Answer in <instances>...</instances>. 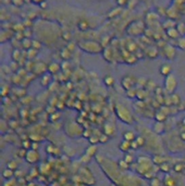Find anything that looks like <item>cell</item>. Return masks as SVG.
Masks as SVG:
<instances>
[{
    "label": "cell",
    "instance_id": "obj_12",
    "mask_svg": "<svg viewBox=\"0 0 185 186\" xmlns=\"http://www.w3.org/2000/svg\"><path fill=\"white\" fill-rule=\"evenodd\" d=\"M167 119V115L163 111L159 109L155 114H154V119L156 120V122H162L164 123Z\"/></svg>",
    "mask_w": 185,
    "mask_h": 186
},
{
    "label": "cell",
    "instance_id": "obj_6",
    "mask_svg": "<svg viewBox=\"0 0 185 186\" xmlns=\"http://www.w3.org/2000/svg\"><path fill=\"white\" fill-rule=\"evenodd\" d=\"M135 84H137V80L132 75H127L123 77L121 80V85L126 91L134 89Z\"/></svg>",
    "mask_w": 185,
    "mask_h": 186
},
{
    "label": "cell",
    "instance_id": "obj_26",
    "mask_svg": "<svg viewBox=\"0 0 185 186\" xmlns=\"http://www.w3.org/2000/svg\"><path fill=\"white\" fill-rule=\"evenodd\" d=\"M103 81H104V84H105L107 87H112V86H114V83H115L114 78H113L112 76H110V75H107V76L104 78Z\"/></svg>",
    "mask_w": 185,
    "mask_h": 186
},
{
    "label": "cell",
    "instance_id": "obj_27",
    "mask_svg": "<svg viewBox=\"0 0 185 186\" xmlns=\"http://www.w3.org/2000/svg\"><path fill=\"white\" fill-rule=\"evenodd\" d=\"M14 171H12V170H10V169H8V168H7V169H5L4 171H3V173H2V175H3V177L4 178H6V179H11L13 176H14Z\"/></svg>",
    "mask_w": 185,
    "mask_h": 186
},
{
    "label": "cell",
    "instance_id": "obj_2",
    "mask_svg": "<svg viewBox=\"0 0 185 186\" xmlns=\"http://www.w3.org/2000/svg\"><path fill=\"white\" fill-rule=\"evenodd\" d=\"M116 114H117L118 118L126 124H132L134 122V118L128 108L122 104H117L116 105Z\"/></svg>",
    "mask_w": 185,
    "mask_h": 186
},
{
    "label": "cell",
    "instance_id": "obj_25",
    "mask_svg": "<svg viewBox=\"0 0 185 186\" xmlns=\"http://www.w3.org/2000/svg\"><path fill=\"white\" fill-rule=\"evenodd\" d=\"M147 92L146 90H145L144 89H137V93H136V98L139 100H144L146 97H147Z\"/></svg>",
    "mask_w": 185,
    "mask_h": 186
},
{
    "label": "cell",
    "instance_id": "obj_22",
    "mask_svg": "<svg viewBox=\"0 0 185 186\" xmlns=\"http://www.w3.org/2000/svg\"><path fill=\"white\" fill-rule=\"evenodd\" d=\"M21 44L23 46V48L24 49H27V50H30L33 48V41H31L29 38H25L21 42Z\"/></svg>",
    "mask_w": 185,
    "mask_h": 186
},
{
    "label": "cell",
    "instance_id": "obj_40",
    "mask_svg": "<svg viewBox=\"0 0 185 186\" xmlns=\"http://www.w3.org/2000/svg\"><path fill=\"white\" fill-rule=\"evenodd\" d=\"M184 169V165H181V164H175L173 165V170L176 172V173H181L182 172V170Z\"/></svg>",
    "mask_w": 185,
    "mask_h": 186
},
{
    "label": "cell",
    "instance_id": "obj_49",
    "mask_svg": "<svg viewBox=\"0 0 185 186\" xmlns=\"http://www.w3.org/2000/svg\"><path fill=\"white\" fill-rule=\"evenodd\" d=\"M183 109H184V110H185V102H184V103H183Z\"/></svg>",
    "mask_w": 185,
    "mask_h": 186
},
{
    "label": "cell",
    "instance_id": "obj_34",
    "mask_svg": "<svg viewBox=\"0 0 185 186\" xmlns=\"http://www.w3.org/2000/svg\"><path fill=\"white\" fill-rule=\"evenodd\" d=\"M159 169L162 171V172H165V173H169L170 172V169H171V166L170 165L168 164V163H164L163 165H161L159 166Z\"/></svg>",
    "mask_w": 185,
    "mask_h": 186
},
{
    "label": "cell",
    "instance_id": "obj_35",
    "mask_svg": "<svg viewBox=\"0 0 185 186\" xmlns=\"http://www.w3.org/2000/svg\"><path fill=\"white\" fill-rule=\"evenodd\" d=\"M136 93H137V89L134 88L127 91V96L130 99H135L136 98Z\"/></svg>",
    "mask_w": 185,
    "mask_h": 186
},
{
    "label": "cell",
    "instance_id": "obj_16",
    "mask_svg": "<svg viewBox=\"0 0 185 186\" xmlns=\"http://www.w3.org/2000/svg\"><path fill=\"white\" fill-rule=\"evenodd\" d=\"M158 55H159V52L156 47H151L146 52V56L150 59H155L158 57Z\"/></svg>",
    "mask_w": 185,
    "mask_h": 186
},
{
    "label": "cell",
    "instance_id": "obj_31",
    "mask_svg": "<svg viewBox=\"0 0 185 186\" xmlns=\"http://www.w3.org/2000/svg\"><path fill=\"white\" fill-rule=\"evenodd\" d=\"M50 80H51V77L48 76V75L42 76V78L41 79V84H42V86H43V87L48 86L49 83H50Z\"/></svg>",
    "mask_w": 185,
    "mask_h": 186
},
{
    "label": "cell",
    "instance_id": "obj_1",
    "mask_svg": "<svg viewBox=\"0 0 185 186\" xmlns=\"http://www.w3.org/2000/svg\"><path fill=\"white\" fill-rule=\"evenodd\" d=\"M78 46L80 50L90 54H98L103 52L102 44L95 41H80L78 42Z\"/></svg>",
    "mask_w": 185,
    "mask_h": 186
},
{
    "label": "cell",
    "instance_id": "obj_9",
    "mask_svg": "<svg viewBox=\"0 0 185 186\" xmlns=\"http://www.w3.org/2000/svg\"><path fill=\"white\" fill-rule=\"evenodd\" d=\"M179 15H180V12L178 11V9L175 7L174 5L166 8V16L168 17V19L176 20V18L179 17Z\"/></svg>",
    "mask_w": 185,
    "mask_h": 186
},
{
    "label": "cell",
    "instance_id": "obj_17",
    "mask_svg": "<svg viewBox=\"0 0 185 186\" xmlns=\"http://www.w3.org/2000/svg\"><path fill=\"white\" fill-rule=\"evenodd\" d=\"M47 70L51 74H55L60 71V65L57 62H52L48 65Z\"/></svg>",
    "mask_w": 185,
    "mask_h": 186
},
{
    "label": "cell",
    "instance_id": "obj_5",
    "mask_svg": "<svg viewBox=\"0 0 185 186\" xmlns=\"http://www.w3.org/2000/svg\"><path fill=\"white\" fill-rule=\"evenodd\" d=\"M163 53L167 61H173L176 57V48L171 43H166L163 47Z\"/></svg>",
    "mask_w": 185,
    "mask_h": 186
},
{
    "label": "cell",
    "instance_id": "obj_8",
    "mask_svg": "<svg viewBox=\"0 0 185 186\" xmlns=\"http://www.w3.org/2000/svg\"><path fill=\"white\" fill-rule=\"evenodd\" d=\"M172 70H173V67H172L171 63L165 62V63H163L160 66L159 72H160L161 75H163L165 78V77H167V76L172 74Z\"/></svg>",
    "mask_w": 185,
    "mask_h": 186
},
{
    "label": "cell",
    "instance_id": "obj_4",
    "mask_svg": "<svg viewBox=\"0 0 185 186\" xmlns=\"http://www.w3.org/2000/svg\"><path fill=\"white\" fill-rule=\"evenodd\" d=\"M164 86L168 94L172 95L173 93H175V90L178 87V81L176 77L173 74L165 77L164 81Z\"/></svg>",
    "mask_w": 185,
    "mask_h": 186
},
{
    "label": "cell",
    "instance_id": "obj_36",
    "mask_svg": "<svg viewBox=\"0 0 185 186\" xmlns=\"http://www.w3.org/2000/svg\"><path fill=\"white\" fill-rule=\"evenodd\" d=\"M176 29L178 30L179 34L182 36H184L185 34V24L184 23H181V24H178L176 26Z\"/></svg>",
    "mask_w": 185,
    "mask_h": 186
},
{
    "label": "cell",
    "instance_id": "obj_14",
    "mask_svg": "<svg viewBox=\"0 0 185 186\" xmlns=\"http://www.w3.org/2000/svg\"><path fill=\"white\" fill-rule=\"evenodd\" d=\"M166 35L171 38V39H173V40H178L180 37H181V34H179L178 30L175 28H172V29H169V30H166Z\"/></svg>",
    "mask_w": 185,
    "mask_h": 186
},
{
    "label": "cell",
    "instance_id": "obj_42",
    "mask_svg": "<svg viewBox=\"0 0 185 186\" xmlns=\"http://www.w3.org/2000/svg\"><path fill=\"white\" fill-rule=\"evenodd\" d=\"M42 47V43L38 41H33V49L39 50Z\"/></svg>",
    "mask_w": 185,
    "mask_h": 186
},
{
    "label": "cell",
    "instance_id": "obj_13",
    "mask_svg": "<svg viewBox=\"0 0 185 186\" xmlns=\"http://www.w3.org/2000/svg\"><path fill=\"white\" fill-rule=\"evenodd\" d=\"M153 130L154 133L158 134V135H162L165 131V124L162 122H155L154 124V127Z\"/></svg>",
    "mask_w": 185,
    "mask_h": 186
},
{
    "label": "cell",
    "instance_id": "obj_23",
    "mask_svg": "<svg viewBox=\"0 0 185 186\" xmlns=\"http://www.w3.org/2000/svg\"><path fill=\"white\" fill-rule=\"evenodd\" d=\"M176 47L185 51V36H181L178 40H176Z\"/></svg>",
    "mask_w": 185,
    "mask_h": 186
},
{
    "label": "cell",
    "instance_id": "obj_11",
    "mask_svg": "<svg viewBox=\"0 0 185 186\" xmlns=\"http://www.w3.org/2000/svg\"><path fill=\"white\" fill-rule=\"evenodd\" d=\"M103 129H104V134L107 135L109 137L110 135H112L115 133L116 127H115V125H113L111 123H106L104 125V128Z\"/></svg>",
    "mask_w": 185,
    "mask_h": 186
},
{
    "label": "cell",
    "instance_id": "obj_46",
    "mask_svg": "<svg viewBox=\"0 0 185 186\" xmlns=\"http://www.w3.org/2000/svg\"><path fill=\"white\" fill-rule=\"evenodd\" d=\"M180 137H181V139L183 142H185V131H182L180 134Z\"/></svg>",
    "mask_w": 185,
    "mask_h": 186
},
{
    "label": "cell",
    "instance_id": "obj_19",
    "mask_svg": "<svg viewBox=\"0 0 185 186\" xmlns=\"http://www.w3.org/2000/svg\"><path fill=\"white\" fill-rule=\"evenodd\" d=\"M135 138L136 137H135V134L133 132H131V131H127L123 135V140H126V141L130 142V143H132L133 141H135Z\"/></svg>",
    "mask_w": 185,
    "mask_h": 186
},
{
    "label": "cell",
    "instance_id": "obj_21",
    "mask_svg": "<svg viewBox=\"0 0 185 186\" xmlns=\"http://www.w3.org/2000/svg\"><path fill=\"white\" fill-rule=\"evenodd\" d=\"M103 57L106 61L107 62H111L112 61V51L109 47H105V49H103Z\"/></svg>",
    "mask_w": 185,
    "mask_h": 186
},
{
    "label": "cell",
    "instance_id": "obj_38",
    "mask_svg": "<svg viewBox=\"0 0 185 186\" xmlns=\"http://www.w3.org/2000/svg\"><path fill=\"white\" fill-rule=\"evenodd\" d=\"M118 165H119V167L122 168L123 170H127V169L129 168V166H130V165H128L124 159L119 160V162H118Z\"/></svg>",
    "mask_w": 185,
    "mask_h": 186
},
{
    "label": "cell",
    "instance_id": "obj_41",
    "mask_svg": "<svg viewBox=\"0 0 185 186\" xmlns=\"http://www.w3.org/2000/svg\"><path fill=\"white\" fill-rule=\"evenodd\" d=\"M124 160L127 163L128 165H131L132 163H133V161H134V157H133V155H131L129 154H127L126 156H125V158H124Z\"/></svg>",
    "mask_w": 185,
    "mask_h": 186
},
{
    "label": "cell",
    "instance_id": "obj_7",
    "mask_svg": "<svg viewBox=\"0 0 185 186\" xmlns=\"http://www.w3.org/2000/svg\"><path fill=\"white\" fill-rule=\"evenodd\" d=\"M26 161L29 164H36L38 163V161L40 160V155L37 152V150H33V149H29L27 150L26 155Z\"/></svg>",
    "mask_w": 185,
    "mask_h": 186
},
{
    "label": "cell",
    "instance_id": "obj_32",
    "mask_svg": "<svg viewBox=\"0 0 185 186\" xmlns=\"http://www.w3.org/2000/svg\"><path fill=\"white\" fill-rule=\"evenodd\" d=\"M153 159H157V161H154V164L157 165H163L164 163H165V159L163 157V156H161V155H155Z\"/></svg>",
    "mask_w": 185,
    "mask_h": 186
},
{
    "label": "cell",
    "instance_id": "obj_37",
    "mask_svg": "<svg viewBox=\"0 0 185 186\" xmlns=\"http://www.w3.org/2000/svg\"><path fill=\"white\" fill-rule=\"evenodd\" d=\"M88 141H89V143H90L92 146H94V145L99 143V136H98V135H91V136L88 138Z\"/></svg>",
    "mask_w": 185,
    "mask_h": 186
},
{
    "label": "cell",
    "instance_id": "obj_3",
    "mask_svg": "<svg viewBox=\"0 0 185 186\" xmlns=\"http://www.w3.org/2000/svg\"><path fill=\"white\" fill-rule=\"evenodd\" d=\"M127 33L134 36L141 35L145 33V24L142 21H134L127 27Z\"/></svg>",
    "mask_w": 185,
    "mask_h": 186
},
{
    "label": "cell",
    "instance_id": "obj_15",
    "mask_svg": "<svg viewBox=\"0 0 185 186\" xmlns=\"http://www.w3.org/2000/svg\"><path fill=\"white\" fill-rule=\"evenodd\" d=\"M177 26V24L175 20H172V19H166L164 23H163V27L165 30H169L172 28H175Z\"/></svg>",
    "mask_w": 185,
    "mask_h": 186
},
{
    "label": "cell",
    "instance_id": "obj_30",
    "mask_svg": "<svg viewBox=\"0 0 185 186\" xmlns=\"http://www.w3.org/2000/svg\"><path fill=\"white\" fill-rule=\"evenodd\" d=\"M17 167H18L17 163H16L15 161H14V160L9 161V162L7 163V168L10 169V170H12V171H15V170L17 169Z\"/></svg>",
    "mask_w": 185,
    "mask_h": 186
},
{
    "label": "cell",
    "instance_id": "obj_45",
    "mask_svg": "<svg viewBox=\"0 0 185 186\" xmlns=\"http://www.w3.org/2000/svg\"><path fill=\"white\" fill-rule=\"evenodd\" d=\"M117 4L120 7H123V6H126L127 4H128V2L127 1H122V0H118Z\"/></svg>",
    "mask_w": 185,
    "mask_h": 186
},
{
    "label": "cell",
    "instance_id": "obj_39",
    "mask_svg": "<svg viewBox=\"0 0 185 186\" xmlns=\"http://www.w3.org/2000/svg\"><path fill=\"white\" fill-rule=\"evenodd\" d=\"M20 55H21L20 51L17 50V49H15V50L13 51V53H12V58H13L14 61L17 62V61L20 59Z\"/></svg>",
    "mask_w": 185,
    "mask_h": 186
},
{
    "label": "cell",
    "instance_id": "obj_43",
    "mask_svg": "<svg viewBox=\"0 0 185 186\" xmlns=\"http://www.w3.org/2000/svg\"><path fill=\"white\" fill-rule=\"evenodd\" d=\"M107 139H108V136L107 135H105V134H102V135H99V143L105 144V143H107Z\"/></svg>",
    "mask_w": 185,
    "mask_h": 186
},
{
    "label": "cell",
    "instance_id": "obj_10",
    "mask_svg": "<svg viewBox=\"0 0 185 186\" xmlns=\"http://www.w3.org/2000/svg\"><path fill=\"white\" fill-rule=\"evenodd\" d=\"M164 186H177V181L174 177H173L170 174H166L164 181H163Z\"/></svg>",
    "mask_w": 185,
    "mask_h": 186
},
{
    "label": "cell",
    "instance_id": "obj_28",
    "mask_svg": "<svg viewBox=\"0 0 185 186\" xmlns=\"http://www.w3.org/2000/svg\"><path fill=\"white\" fill-rule=\"evenodd\" d=\"M71 53H72V52H70L67 48H65V49H62V50H61V58H62L63 60H68V59H70V58L72 57V56H71Z\"/></svg>",
    "mask_w": 185,
    "mask_h": 186
},
{
    "label": "cell",
    "instance_id": "obj_24",
    "mask_svg": "<svg viewBox=\"0 0 185 186\" xmlns=\"http://www.w3.org/2000/svg\"><path fill=\"white\" fill-rule=\"evenodd\" d=\"M78 28H79L80 31H87V30L89 28L88 22L87 20H80V21L78 23Z\"/></svg>",
    "mask_w": 185,
    "mask_h": 186
},
{
    "label": "cell",
    "instance_id": "obj_44",
    "mask_svg": "<svg viewBox=\"0 0 185 186\" xmlns=\"http://www.w3.org/2000/svg\"><path fill=\"white\" fill-rule=\"evenodd\" d=\"M151 186H161V183H160V181L156 178V177H154L152 180H151Z\"/></svg>",
    "mask_w": 185,
    "mask_h": 186
},
{
    "label": "cell",
    "instance_id": "obj_48",
    "mask_svg": "<svg viewBox=\"0 0 185 186\" xmlns=\"http://www.w3.org/2000/svg\"><path fill=\"white\" fill-rule=\"evenodd\" d=\"M182 125H183V126H185V118L182 119Z\"/></svg>",
    "mask_w": 185,
    "mask_h": 186
},
{
    "label": "cell",
    "instance_id": "obj_18",
    "mask_svg": "<svg viewBox=\"0 0 185 186\" xmlns=\"http://www.w3.org/2000/svg\"><path fill=\"white\" fill-rule=\"evenodd\" d=\"M171 98V101H172V105L173 107H179L181 103V98L180 96L177 94V93H173L170 96Z\"/></svg>",
    "mask_w": 185,
    "mask_h": 186
},
{
    "label": "cell",
    "instance_id": "obj_33",
    "mask_svg": "<svg viewBox=\"0 0 185 186\" xmlns=\"http://www.w3.org/2000/svg\"><path fill=\"white\" fill-rule=\"evenodd\" d=\"M97 152V148L95 146H91L89 147H88V149L86 150V155H88V156H92V155H94Z\"/></svg>",
    "mask_w": 185,
    "mask_h": 186
},
{
    "label": "cell",
    "instance_id": "obj_20",
    "mask_svg": "<svg viewBox=\"0 0 185 186\" xmlns=\"http://www.w3.org/2000/svg\"><path fill=\"white\" fill-rule=\"evenodd\" d=\"M118 147H119V149H120L122 152L127 153V152L131 149V143H130V142H127V141H126V140H123V141L119 144Z\"/></svg>",
    "mask_w": 185,
    "mask_h": 186
},
{
    "label": "cell",
    "instance_id": "obj_29",
    "mask_svg": "<svg viewBox=\"0 0 185 186\" xmlns=\"http://www.w3.org/2000/svg\"><path fill=\"white\" fill-rule=\"evenodd\" d=\"M135 143L137 144V146H138V147H143L144 146H145V144H146V139L143 137V136H141V135H139V136H137L136 138H135Z\"/></svg>",
    "mask_w": 185,
    "mask_h": 186
},
{
    "label": "cell",
    "instance_id": "obj_47",
    "mask_svg": "<svg viewBox=\"0 0 185 186\" xmlns=\"http://www.w3.org/2000/svg\"><path fill=\"white\" fill-rule=\"evenodd\" d=\"M40 7H41L42 8H45V7H47V3H46L45 1H42V3H41Z\"/></svg>",
    "mask_w": 185,
    "mask_h": 186
}]
</instances>
